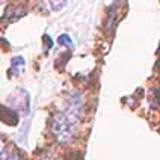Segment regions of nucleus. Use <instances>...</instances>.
<instances>
[{
  "label": "nucleus",
  "instance_id": "f257e3e1",
  "mask_svg": "<svg viewBox=\"0 0 160 160\" xmlns=\"http://www.w3.org/2000/svg\"><path fill=\"white\" fill-rule=\"evenodd\" d=\"M74 127H76V125L65 117V113H64L62 110H59V112H56V113L53 115L51 130H53L54 137H56L61 144L70 142V139L73 137Z\"/></svg>",
  "mask_w": 160,
  "mask_h": 160
},
{
  "label": "nucleus",
  "instance_id": "f03ea898",
  "mask_svg": "<svg viewBox=\"0 0 160 160\" xmlns=\"http://www.w3.org/2000/svg\"><path fill=\"white\" fill-rule=\"evenodd\" d=\"M82 109H83V101H82L80 94L77 91H71L67 95V106L62 112L74 125H77L80 117H82Z\"/></svg>",
  "mask_w": 160,
  "mask_h": 160
},
{
  "label": "nucleus",
  "instance_id": "7ed1b4c3",
  "mask_svg": "<svg viewBox=\"0 0 160 160\" xmlns=\"http://www.w3.org/2000/svg\"><path fill=\"white\" fill-rule=\"evenodd\" d=\"M9 103H11V109L17 110H23L24 113H29V107H30V100H29V92L23 88H18L11 97H9Z\"/></svg>",
  "mask_w": 160,
  "mask_h": 160
},
{
  "label": "nucleus",
  "instance_id": "20e7f679",
  "mask_svg": "<svg viewBox=\"0 0 160 160\" xmlns=\"http://www.w3.org/2000/svg\"><path fill=\"white\" fill-rule=\"evenodd\" d=\"M0 121L8 124V125H17L20 121V117L14 109L6 107V106H0Z\"/></svg>",
  "mask_w": 160,
  "mask_h": 160
},
{
  "label": "nucleus",
  "instance_id": "39448f33",
  "mask_svg": "<svg viewBox=\"0 0 160 160\" xmlns=\"http://www.w3.org/2000/svg\"><path fill=\"white\" fill-rule=\"evenodd\" d=\"M24 59L21 57V56H15V57H12V61H11V68H9V74L11 76H20L21 74V70H23V67H24Z\"/></svg>",
  "mask_w": 160,
  "mask_h": 160
},
{
  "label": "nucleus",
  "instance_id": "423d86ee",
  "mask_svg": "<svg viewBox=\"0 0 160 160\" xmlns=\"http://www.w3.org/2000/svg\"><path fill=\"white\" fill-rule=\"evenodd\" d=\"M8 12H12V14H6V18L9 21H15V20H18L20 17H23L26 14V11L23 8H20V6H14V8L8 9Z\"/></svg>",
  "mask_w": 160,
  "mask_h": 160
},
{
  "label": "nucleus",
  "instance_id": "0eeeda50",
  "mask_svg": "<svg viewBox=\"0 0 160 160\" xmlns=\"http://www.w3.org/2000/svg\"><path fill=\"white\" fill-rule=\"evenodd\" d=\"M57 42H59V45H64V47H73V40L70 38V35H61L59 38H57Z\"/></svg>",
  "mask_w": 160,
  "mask_h": 160
},
{
  "label": "nucleus",
  "instance_id": "6e6552de",
  "mask_svg": "<svg viewBox=\"0 0 160 160\" xmlns=\"http://www.w3.org/2000/svg\"><path fill=\"white\" fill-rule=\"evenodd\" d=\"M48 6H50V9H51V11L57 12V11H61L62 8H65V6H67V2H50V3H48Z\"/></svg>",
  "mask_w": 160,
  "mask_h": 160
},
{
  "label": "nucleus",
  "instance_id": "1a4fd4ad",
  "mask_svg": "<svg viewBox=\"0 0 160 160\" xmlns=\"http://www.w3.org/2000/svg\"><path fill=\"white\" fill-rule=\"evenodd\" d=\"M6 156H8L6 142L3 141V137H0V160H6Z\"/></svg>",
  "mask_w": 160,
  "mask_h": 160
},
{
  "label": "nucleus",
  "instance_id": "9d476101",
  "mask_svg": "<svg viewBox=\"0 0 160 160\" xmlns=\"http://www.w3.org/2000/svg\"><path fill=\"white\" fill-rule=\"evenodd\" d=\"M6 160H20V153H18V150H11V151H8V156H6Z\"/></svg>",
  "mask_w": 160,
  "mask_h": 160
},
{
  "label": "nucleus",
  "instance_id": "9b49d317",
  "mask_svg": "<svg viewBox=\"0 0 160 160\" xmlns=\"http://www.w3.org/2000/svg\"><path fill=\"white\" fill-rule=\"evenodd\" d=\"M44 42H45V45H44V48H45V51L48 50V48H51V45H53V41L50 40L47 35H44Z\"/></svg>",
  "mask_w": 160,
  "mask_h": 160
}]
</instances>
